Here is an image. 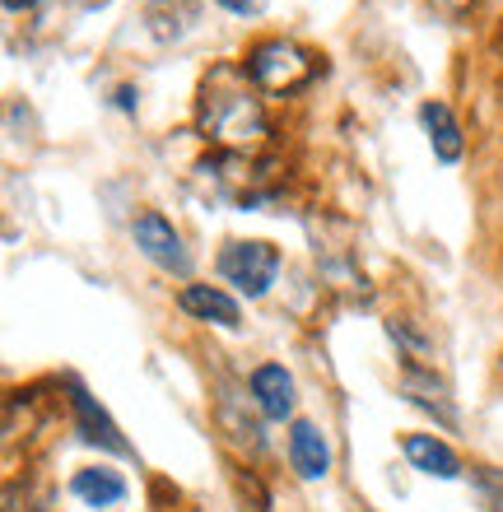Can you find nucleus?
Listing matches in <instances>:
<instances>
[{
	"label": "nucleus",
	"instance_id": "nucleus-3",
	"mask_svg": "<svg viewBox=\"0 0 503 512\" xmlns=\"http://www.w3.org/2000/svg\"><path fill=\"white\" fill-rule=\"evenodd\" d=\"M275 270H280V252L261 238H247V243H229L219 252V275L247 298H261L275 284Z\"/></svg>",
	"mask_w": 503,
	"mask_h": 512
},
{
	"label": "nucleus",
	"instance_id": "nucleus-14",
	"mask_svg": "<svg viewBox=\"0 0 503 512\" xmlns=\"http://www.w3.org/2000/svg\"><path fill=\"white\" fill-rule=\"evenodd\" d=\"M480 480V485H485V494H490V503H494V512H503V480L494 471H485V466H480V471H471Z\"/></svg>",
	"mask_w": 503,
	"mask_h": 512
},
{
	"label": "nucleus",
	"instance_id": "nucleus-16",
	"mask_svg": "<svg viewBox=\"0 0 503 512\" xmlns=\"http://www.w3.org/2000/svg\"><path fill=\"white\" fill-rule=\"evenodd\" d=\"M42 0H5V14H33Z\"/></svg>",
	"mask_w": 503,
	"mask_h": 512
},
{
	"label": "nucleus",
	"instance_id": "nucleus-4",
	"mask_svg": "<svg viewBox=\"0 0 503 512\" xmlns=\"http://www.w3.org/2000/svg\"><path fill=\"white\" fill-rule=\"evenodd\" d=\"M131 238H136L140 256H150L159 270H168V275H187L191 270V256L187 247H182V233L168 224L159 210H145V215H136V224H131Z\"/></svg>",
	"mask_w": 503,
	"mask_h": 512
},
{
	"label": "nucleus",
	"instance_id": "nucleus-17",
	"mask_svg": "<svg viewBox=\"0 0 503 512\" xmlns=\"http://www.w3.org/2000/svg\"><path fill=\"white\" fill-rule=\"evenodd\" d=\"M434 5H438V10H448V14H462L471 0H434Z\"/></svg>",
	"mask_w": 503,
	"mask_h": 512
},
{
	"label": "nucleus",
	"instance_id": "nucleus-2",
	"mask_svg": "<svg viewBox=\"0 0 503 512\" xmlns=\"http://www.w3.org/2000/svg\"><path fill=\"white\" fill-rule=\"evenodd\" d=\"M313 70H317L313 56L285 38L257 42L243 61V75H252V84L266 89V94H289V89H299V84L313 80Z\"/></svg>",
	"mask_w": 503,
	"mask_h": 512
},
{
	"label": "nucleus",
	"instance_id": "nucleus-13",
	"mask_svg": "<svg viewBox=\"0 0 503 512\" xmlns=\"http://www.w3.org/2000/svg\"><path fill=\"white\" fill-rule=\"evenodd\" d=\"M233 405H238V401H233V391H224V396H219V405H215V410H219V429L229 433L238 447H247V452H261V447H266V438H261V424L247 415V410L238 415Z\"/></svg>",
	"mask_w": 503,
	"mask_h": 512
},
{
	"label": "nucleus",
	"instance_id": "nucleus-8",
	"mask_svg": "<svg viewBox=\"0 0 503 512\" xmlns=\"http://www.w3.org/2000/svg\"><path fill=\"white\" fill-rule=\"evenodd\" d=\"M75 415H80V433L84 443H98L103 452H117V457H131V443L122 438V429L112 424V415L89 396L84 387H75Z\"/></svg>",
	"mask_w": 503,
	"mask_h": 512
},
{
	"label": "nucleus",
	"instance_id": "nucleus-10",
	"mask_svg": "<svg viewBox=\"0 0 503 512\" xmlns=\"http://www.w3.org/2000/svg\"><path fill=\"white\" fill-rule=\"evenodd\" d=\"M177 303H182V312H191L196 322H215V326H238V298L224 294V289H215V284H187L182 294H177Z\"/></svg>",
	"mask_w": 503,
	"mask_h": 512
},
{
	"label": "nucleus",
	"instance_id": "nucleus-11",
	"mask_svg": "<svg viewBox=\"0 0 503 512\" xmlns=\"http://www.w3.org/2000/svg\"><path fill=\"white\" fill-rule=\"evenodd\" d=\"M401 391H406V401H415L420 410H429L443 429H457V410H452V401H448V387H443L434 373L406 364V373H401Z\"/></svg>",
	"mask_w": 503,
	"mask_h": 512
},
{
	"label": "nucleus",
	"instance_id": "nucleus-6",
	"mask_svg": "<svg viewBox=\"0 0 503 512\" xmlns=\"http://www.w3.org/2000/svg\"><path fill=\"white\" fill-rule=\"evenodd\" d=\"M289 461H294L299 480H322V475L331 471L327 433L317 429L313 419H299V424L289 429Z\"/></svg>",
	"mask_w": 503,
	"mask_h": 512
},
{
	"label": "nucleus",
	"instance_id": "nucleus-12",
	"mask_svg": "<svg viewBox=\"0 0 503 512\" xmlns=\"http://www.w3.org/2000/svg\"><path fill=\"white\" fill-rule=\"evenodd\" d=\"M70 489H75V499H84L89 508H112V503L126 499V480L117 471H108V466H84V471H75Z\"/></svg>",
	"mask_w": 503,
	"mask_h": 512
},
{
	"label": "nucleus",
	"instance_id": "nucleus-1",
	"mask_svg": "<svg viewBox=\"0 0 503 512\" xmlns=\"http://www.w3.org/2000/svg\"><path fill=\"white\" fill-rule=\"evenodd\" d=\"M201 131L210 140L229 149H247L257 145L261 135H266V112L252 94H247V84H238V70L224 66L215 70L201 89Z\"/></svg>",
	"mask_w": 503,
	"mask_h": 512
},
{
	"label": "nucleus",
	"instance_id": "nucleus-9",
	"mask_svg": "<svg viewBox=\"0 0 503 512\" xmlns=\"http://www.w3.org/2000/svg\"><path fill=\"white\" fill-rule=\"evenodd\" d=\"M252 401L261 405L266 419H289L294 415V378L285 364H261L252 373Z\"/></svg>",
	"mask_w": 503,
	"mask_h": 512
},
{
	"label": "nucleus",
	"instance_id": "nucleus-5",
	"mask_svg": "<svg viewBox=\"0 0 503 512\" xmlns=\"http://www.w3.org/2000/svg\"><path fill=\"white\" fill-rule=\"evenodd\" d=\"M401 452H406V461L420 475H434V480H457L462 475V457L443 438H434V433H406Z\"/></svg>",
	"mask_w": 503,
	"mask_h": 512
},
{
	"label": "nucleus",
	"instance_id": "nucleus-7",
	"mask_svg": "<svg viewBox=\"0 0 503 512\" xmlns=\"http://www.w3.org/2000/svg\"><path fill=\"white\" fill-rule=\"evenodd\" d=\"M420 126L424 135H429V145H434V159L438 163H457L466 149V135L462 126H457V117H452L448 103H438V98H429L420 108Z\"/></svg>",
	"mask_w": 503,
	"mask_h": 512
},
{
	"label": "nucleus",
	"instance_id": "nucleus-15",
	"mask_svg": "<svg viewBox=\"0 0 503 512\" xmlns=\"http://www.w3.org/2000/svg\"><path fill=\"white\" fill-rule=\"evenodd\" d=\"M229 14H243V19H257L261 10H266V0H219Z\"/></svg>",
	"mask_w": 503,
	"mask_h": 512
}]
</instances>
